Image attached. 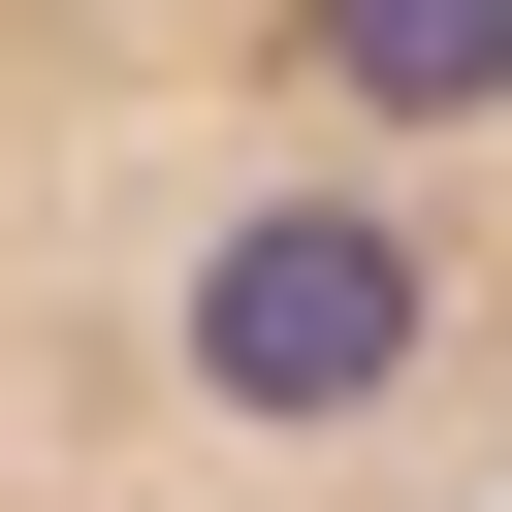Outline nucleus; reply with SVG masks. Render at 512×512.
Returning <instances> with one entry per match:
<instances>
[{
	"mask_svg": "<svg viewBox=\"0 0 512 512\" xmlns=\"http://www.w3.org/2000/svg\"><path fill=\"white\" fill-rule=\"evenodd\" d=\"M288 64H320L352 128H480V96H512V0H288Z\"/></svg>",
	"mask_w": 512,
	"mask_h": 512,
	"instance_id": "nucleus-2",
	"label": "nucleus"
},
{
	"mask_svg": "<svg viewBox=\"0 0 512 512\" xmlns=\"http://www.w3.org/2000/svg\"><path fill=\"white\" fill-rule=\"evenodd\" d=\"M416 320H448V288H416L384 192H256V224L192 256V384H224V416H384Z\"/></svg>",
	"mask_w": 512,
	"mask_h": 512,
	"instance_id": "nucleus-1",
	"label": "nucleus"
}]
</instances>
